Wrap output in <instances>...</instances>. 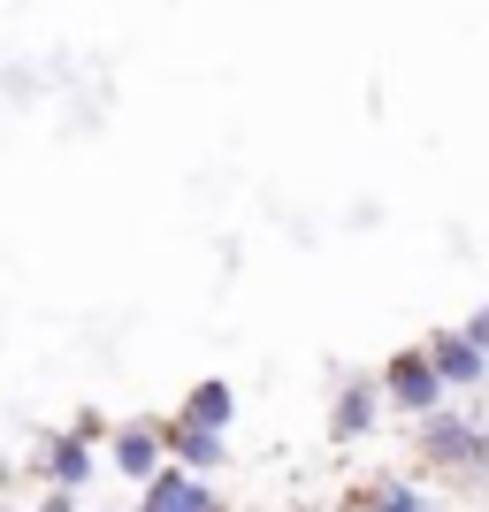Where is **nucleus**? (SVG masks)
Listing matches in <instances>:
<instances>
[{
    "instance_id": "nucleus-6",
    "label": "nucleus",
    "mask_w": 489,
    "mask_h": 512,
    "mask_svg": "<svg viewBox=\"0 0 489 512\" xmlns=\"http://www.w3.org/2000/svg\"><path fill=\"white\" fill-rule=\"evenodd\" d=\"M115 467L153 482V474H161V436H153V428H123V436H115Z\"/></svg>"
},
{
    "instance_id": "nucleus-2",
    "label": "nucleus",
    "mask_w": 489,
    "mask_h": 512,
    "mask_svg": "<svg viewBox=\"0 0 489 512\" xmlns=\"http://www.w3.org/2000/svg\"><path fill=\"white\" fill-rule=\"evenodd\" d=\"M146 512H222V505H214V490L199 482V474L161 467V474L146 482Z\"/></svg>"
},
{
    "instance_id": "nucleus-7",
    "label": "nucleus",
    "mask_w": 489,
    "mask_h": 512,
    "mask_svg": "<svg viewBox=\"0 0 489 512\" xmlns=\"http://www.w3.org/2000/svg\"><path fill=\"white\" fill-rule=\"evenodd\" d=\"M169 451H176V467H184V474L222 467V436H199V428H176V436H169Z\"/></svg>"
},
{
    "instance_id": "nucleus-1",
    "label": "nucleus",
    "mask_w": 489,
    "mask_h": 512,
    "mask_svg": "<svg viewBox=\"0 0 489 512\" xmlns=\"http://www.w3.org/2000/svg\"><path fill=\"white\" fill-rule=\"evenodd\" d=\"M383 390L398 398L405 413H421V421L444 406V383H436V367H428L421 352H398V360H390V375H383Z\"/></svg>"
},
{
    "instance_id": "nucleus-9",
    "label": "nucleus",
    "mask_w": 489,
    "mask_h": 512,
    "mask_svg": "<svg viewBox=\"0 0 489 512\" xmlns=\"http://www.w3.org/2000/svg\"><path fill=\"white\" fill-rule=\"evenodd\" d=\"M85 467H92V459H85V444H77V436H62V444L46 451V474H54L62 490H77V482H85Z\"/></svg>"
},
{
    "instance_id": "nucleus-8",
    "label": "nucleus",
    "mask_w": 489,
    "mask_h": 512,
    "mask_svg": "<svg viewBox=\"0 0 489 512\" xmlns=\"http://www.w3.org/2000/svg\"><path fill=\"white\" fill-rule=\"evenodd\" d=\"M360 428H375V390H367V383H344V398H337V436H360Z\"/></svg>"
},
{
    "instance_id": "nucleus-3",
    "label": "nucleus",
    "mask_w": 489,
    "mask_h": 512,
    "mask_svg": "<svg viewBox=\"0 0 489 512\" xmlns=\"http://www.w3.org/2000/svg\"><path fill=\"white\" fill-rule=\"evenodd\" d=\"M421 360L436 367V383H444V390H474V383L489 375V360L474 352L467 337H428V352H421Z\"/></svg>"
},
{
    "instance_id": "nucleus-10",
    "label": "nucleus",
    "mask_w": 489,
    "mask_h": 512,
    "mask_svg": "<svg viewBox=\"0 0 489 512\" xmlns=\"http://www.w3.org/2000/svg\"><path fill=\"white\" fill-rule=\"evenodd\" d=\"M367 512H436V505H428V490H413V482H383V490L367 497Z\"/></svg>"
},
{
    "instance_id": "nucleus-4",
    "label": "nucleus",
    "mask_w": 489,
    "mask_h": 512,
    "mask_svg": "<svg viewBox=\"0 0 489 512\" xmlns=\"http://www.w3.org/2000/svg\"><path fill=\"white\" fill-rule=\"evenodd\" d=\"M421 451L444 459V467H474V459H482V436H474L467 421H451V413H428L421 421Z\"/></svg>"
},
{
    "instance_id": "nucleus-5",
    "label": "nucleus",
    "mask_w": 489,
    "mask_h": 512,
    "mask_svg": "<svg viewBox=\"0 0 489 512\" xmlns=\"http://www.w3.org/2000/svg\"><path fill=\"white\" fill-rule=\"evenodd\" d=\"M222 421H230V383H199L192 398H184V421H176V428H199V436H222Z\"/></svg>"
}]
</instances>
